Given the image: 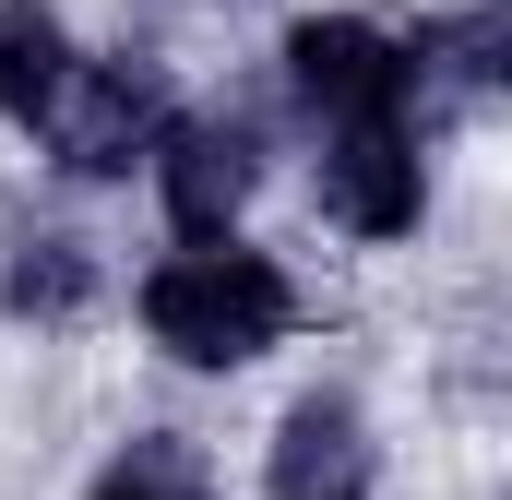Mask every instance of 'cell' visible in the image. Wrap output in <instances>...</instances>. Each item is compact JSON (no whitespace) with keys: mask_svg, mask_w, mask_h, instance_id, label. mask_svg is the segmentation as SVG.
<instances>
[{"mask_svg":"<svg viewBox=\"0 0 512 500\" xmlns=\"http://www.w3.org/2000/svg\"><path fill=\"white\" fill-rule=\"evenodd\" d=\"M143 322H155L167 358L239 370V358H262V346L298 322V286H286L262 250H179V262L143 274Z\"/></svg>","mask_w":512,"mask_h":500,"instance_id":"6da1fadb","label":"cell"},{"mask_svg":"<svg viewBox=\"0 0 512 500\" xmlns=\"http://www.w3.org/2000/svg\"><path fill=\"white\" fill-rule=\"evenodd\" d=\"M286 84H298V108L322 131H370V120H405V48H393L382 24H358V12H334V24H298L286 36Z\"/></svg>","mask_w":512,"mask_h":500,"instance_id":"7a4b0ae2","label":"cell"},{"mask_svg":"<svg viewBox=\"0 0 512 500\" xmlns=\"http://www.w3.org/2000/svg\"><path fill=\"white\" fill-rule=\"evenodd\" d=\"M155 84L120 72V60H72L60 72V96H48V143H60V167L72 179H120L131 155H155Z\"/></svg>","mask_w":512,"mask_h":500,"instance_id":"3957f363","label":"cell"},{"mask_svg":"<svg viewBox=\"0 0 512 500\" xmlns=\"http://www.w3.org/2000/svg\"><path fill=\"white\" fill-rule=\"evenodd\" d=\"M155 191L179 215V239H227L251 203V131L239 120H167L155 131Z\"/></svg>","mask_w":512,"mask_h":500,"instance_id":"277c9868","label":"cell"},{"mask_svg":"<svg viewBox=\"0 0 512 500\" xmlns=\"http://www.w3.org/2000/svg\"><path fill=\"white\" fill-rule=\"evenodd\" d=\"M322 203L358 239H405L417 227V131L370 120V131H322Z\"/></svg>","mask_w":512,"mask_h":500,"instance_id":"5b68a950","label":"cell"},{"mask_svg":"<svg viewBox=\"0 0 512 500\" xmlns=\"http://www.w3.org/2000/svg\"><path fill=\"white\" fill-rule=\"evenodd\" d=\"M262 489H274V500H370V429H358V405H346V393L286 405Z\"/></svg>","mask_w":512,"mask_h":500,"instance_id":"8992f818","label":"cell"},{"mask_svg":"<svg viewBox=\"0 0 512 500\" xmlns=\"http://www.w3.org/2000/svg\"><path fill=\"white\" fill-rule=\"evenodd\" d=\"M60 72H72L60 12H48V0H0V108H12V120H48Z\"/></svg>","mask_w":512,"mask_h":500,"instance_id":"52a82bcc","label":"cell"},{"mask_svg":"<svg viewBox=\"0 0 512 500\" xmlns=\"http://www.w3.org/2000/svg\"><path fill=\"white\" fill-rule=\"evenodd\" d=\"M501 48H512V24H501V12H453V24H417L405 72H453V84L477 96V84H501Z\"/></svg>","mask_w":512,"mask_h":500,"instance_id":"ba28073f","label":"cell"},{"mask_svg":"<svg viewBox=\"0 0 512 500\" xmlns=\"http://www.w3.org/2000/svg\"><path fill=\"white\" fill-rule=\"evenodd\" d=\"M96 500H203V453L155 429V441H131L120 465H108V489H96Z\"/></svg>","mask_w":512,"mask_h":500,"instance_id":"9c48e42d","label":"cell"},{"mask_svg":"<svg viewBox=\"0 0 512 500\" xmlns=\"http://www.w3.org/2000/svg\"><path fill=\"white\" fill-rule=\"evenodd\" d=\"M84 286H96V262H84V239H24V262H12V310H84Z\"/></svg>","mask_w":512,"mask_h":500,"instance_id":"30bf717a","label":"cell"}]
</instances>
